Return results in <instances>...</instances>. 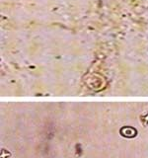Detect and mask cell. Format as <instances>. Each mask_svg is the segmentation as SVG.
Segmentation results:
<instances>
[{
  "label": "cell",
  "mask_w": 148,
  "mask_h": 158,
  "mask_svg": "<svg viewBox=\"0 0 148 158\" xmlns=\"http://www.w3.org/2000/svg\"><path fill=\"white\" fill-rule=\"evenodd\" d=\"M120 133L121 136L125 137V138H134L137 135V130L133 127L125 126L121 128Z\"/></svg>",
  "instance_id": "6da1fadb"
},
{
  "label": "cell",
  "mask_w": 148,
  "mask_h": 158,
  "mask_svg": "<svg viewBox=\"0 0 148 158\" xmlns=\"http://www.w3.org/2000/svg\"><path fill=\"white\" fill-rule=\"evenodd\" d=\"M140 122L144 127L148 126V112L147 113H143L140 116Z\"/></svg>",
  "instance_id": "7a4b0ae2"
}]
</instances>
